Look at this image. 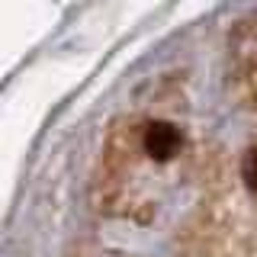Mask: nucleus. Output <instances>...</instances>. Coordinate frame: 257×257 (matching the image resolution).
Segmentation results:
<instances>
[{
	"instance_id": "2",
	"label": "nucleus",
	"mask_w": 257,
	"mask_h": 257,
	"mask_svg": "<svg viewBox=\"0 0 257 257\" xmlns=\"http://www.w3.org/2000/svg\"><path fill=\"white\" fill-rule=\"evenodd\" d=\"M241 177H244L247 190L257 193V148H251L244 155V161H241Z\"/></svg>"
},
{
	"instance_id": "1",
	"label": "nucleus",
	"mask_w": 257,
	"mask_h": 257,
	"mask_svg": "<svg viewBox=\"0 0 257 257\" xmlns=\"http://www.w3.org/2000/svg\"><path fill=\"white\" fill-rule=\"evenodd\" d=\"M142 148H145V155L155 158V161H171L180 151V132H177V125L155 119V122L145 125Z\"/></svg>"
}]
</instances>
